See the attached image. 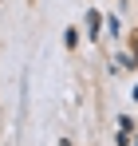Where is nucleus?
Returning a JSON list of instances; mask_svg holds the SVG:
<instances>
[]
</instances>
